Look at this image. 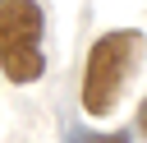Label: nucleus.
I'll return each mask as SVG.
<instances>
[{
	"label": "nucleus",
	"mask_w": 147,
	"mask_h": 143,
	"mask_svg": "<svg viewBox=\"0 0 147 143\" xmlns=\"http://www.w3.org/2000/svg\"><path fill=\"white\" fill-rule=\"evenodd\" d=\"M147 55V32L138 28H110L101 32L92 46H87V60H83V88H78V106L92 115V120H110L129 78L138 74Z\"/></svg>",
	"instance_id": "nucleus-1"
},
{
	"label": "nucleus",
	"mask_w": 147,
	"mask_h": 143,
	"mask_svg": "<svg viewBox=\"0 0 147 143\" xmlns=\"http://www.w3.org/2000/svg\"><path fill=\"white\" fill-rule=\"evenodd\" d=\"M0 74L14 88L46 74V14L37 0H0Z\"/></svg>",
	"instance_id": "nucleus-2"
},
{
	"label": "nucleus",
	"mask_w": 147,
	"mask_h": 143,
	"mask_svg": "<svg viewBox=\"0 0 147 143\" xmlns=\"http://www.w3.org/2000/svg\"><path fill=\"white\" fill-rule=\"evenodd\" d=\"M74 143H129V129H106V134H74Z\"/></svg>",
	"instance_id": "nucleus-3"
},
{
	"label": "nucleus",
	"mask_w": 147,
	"mask_h": 143,
	"mask_svg": "<svg viewBox=\"0 0 147 143\" xmlns=\"http://www.w3.org/2000/svg\"><path fill=\"white\" fill-rule=\"evenodd\" d=\"M133 129H138V134H142V138H147V97H142V101H138V120H133Z\"/></svg>",
	"instance_id": "nucleus-4"
}]
</instances>
